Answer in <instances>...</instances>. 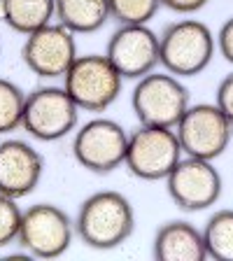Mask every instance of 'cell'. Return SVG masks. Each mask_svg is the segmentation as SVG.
Returning a JSON list of instances; mask_svg holds the SVG:
<instances>
[{
    "label": "cell",
    "instance_id": "1",
    "mask_svg": "<svg viewBox=\"0 0 233 261\" xmlns=\"http://www.w3.org/2000/svg\"><path fill=\"white\" fill-rule=\"evenodd\" d=\"M136 231V210L121 191L103 189L82 201L75 217V236L98 252L117 250Z\"/></svg>",
    "mask_w": 233,
    "mask_h": 261
},
{
    "label": "cell",
    "instance_id": "2",
    "mask_svg": "<svg viewBox=\"0 0 233 261\" xmlns=\"http://www.w3.org/2000/svg\"><path fill=\"white\" fill-rule=\"evenodd\" d=\"M215 51L217 38L198 19H179L159 33V63L179 80L201 75L212 63Z\"/></svg>",
    "mask_w": 233,
    "mask_h": 261
},
{
    "label": "cell",
    "instance_id": "3",
    "mask_svg": "<svg viewBox=\"0 0 233 261\" xmlns=\"http://www.w3.org/2000/svg\"><path fill=\"white\" fill-rule=\"evenodd\" d=\"M124 87V77L105 54H82L63 75V89L82 112L103 114L110 110Z\"/></svg>",
    "mask_w": 233,
    "mask_h": 261
},
{
    "label": "cell",
    "instance_id": "4",
    "mask_svg": "<svg viewBox=\"0 0 233 261\" xmlns=\"http://www.w3.org/2000/svg\"><path fill=\"white\" fill-rule=\"evenodd\" d=\"M191 96L182 80L170 72H149L140 77L131 93V108L140 126L175 128L189 110Z\"/></svg>",
    "mask_w": 233,
    "mask_h": 261
},
{
    "label": "cell",
    "instance_id": "5",
    "mask_svg": "<svg viewBox=\"0 0 233 261\" xmlns=\"http://www.w3.org/2000/svg\"><path fill=\"white\" fill-rule=\"evenodd\" d=\"M128 130L110 117H93L72 133V156L93 175H110L126 161Z\"/></svg>",
    "mask_w": 233,
    "mask_h": 261
},
{
    "label": "cell",
    "instance_id": "6",
    "mask_svg": "<svg viewBox=\"0 0 233 261\" xmlns=\"http://www.w3.org/2000/svg\"><path fill=\"white\" fill-rule=\"evenodd\" d=\"M75 219L54 203H35L23 210L16 245L35 259H59L70 250Z\"/></svg>",
    "mask_w": 233,
    "mask_h": 261
},
{
    "label": "cell",
    "instance_id": "7",
    "mask_svg": "<svg viewBox=\"0 0 233 261\" xmlns=\"http://www.w3.org/2000/svg\"><path fill=\"white\" fill-rule=\"evenodd\" d=\"M182 156L185 154H182L175 128L138 126L133 133H128L124 166L138 179L163 182Z\"/></svg>",
    "mask_w": 233,
    "mask_h": 261
},
{
    "label": "cell",
    "instance_id": "8",
    "mask_svg": "<svg viewBox=\"0 0 233 261\" xmlns=\"http://www.w3.org/2000/svg\"><path fill=\"white\" fill-rule=\"evenodd\" d=\"M80 112L63 87H38L26 93L21 128L40 142H56L75 133Z\"/></svg>",
    "mask_w": 233,
    "mask_h": 261
},
{
    "label": "cell",
    "instance_id": "9",
    "mask_svg": "<svg viewBox=\"0 0 233 261\" xmlns=\"http://www.w3.org/2000/svg\"><path fill=\"white\" fill-rule=\"evenodd\" d=\"M175 133L185 156L215 161L231 145L233 124L215 103H196L182 114Z\"/></svg>",
    "mask_w": 233,
    "mask_h": 261
},
{
    "label": "cell",
    "instance_id": "10",
    "mask_svg": "<svg viewBox=\"0 0 233 261\" xmlns=\"http://www.w3.org/2000/svg\"><path fill=\"white\" fill-rule=\"evenodd\" d=\"M170 201L182 212H203L217 205L224 194V179L215 161L182 156L166 179Z\"/></svg>",
    "mask_w": 233,
    "mask_h": 261
},
{
    "label": "cell",
    "instance_id": "11",
    "mask_svg": "<svg viewBox=\"0 0 233 261\" xmlns=\"http://www.w3.org/2000/svg\"><path fill=\"white\" fill-rule=\"evenodd\" d=\"M77 35L59 21L47 23L44 28L23 38L21 61L33 75L40 80H63L70 70L77 54Z\"/></svg>",
    "mask_w": 233,
    "mask_h": 261
},
{
    "label": "cell",
    "instance_id": "12",
    "mask_svg": "<svg viewBox=\"0 0 233 261\" xmlns=\"http://www.w3.org/2000/svg\"><path fill=\"white\" fill-rule=\"evenodd\" d=\"M105 56L124 80H140L159 68V33L149 23L119 26L110 35Z\"/></svg>",
    "mask_w": 233,
    "mask_h": 261
},
{
    "label": "cell",
    "instance_id": "13",
    "mask_svg": "<svg viewBox=\"0 0 233 261\" xmlns=\"http://www.w3.org/2000/svg\"><path fill=\"white\" fill-rule=\"evenodd\" d=\"M44 175L42 154L26 140L0 142V194L21 201L40 187Z\"/></svg>",
    "mask_w": 233,
    "mask_h": 261
},
{
    "label": "cell",
    "instance_id": "14",
    "mask_svg": "<svg viewBox=\"0 0 233 261\" xmlns=\"http://www.w3.org/2000/svg\"><path fill=\"white\" fill-rule=\"evenodd\" d=\"M152 254L159 261H205L203 231L187 219L163 222L154 233Z\"/></svg>",
    "mask_w": 233,
    "mask_h": 261
},
{
    "label": "cell",
    "instance_id": "15",
    "mask_svg": "<svg viewBox=\"0 0 233 261\" xmlns=\"http://www.w3.org/2000/svg\"><path fill=\"white\" fill-rule=\"evenodd\" d=\"M54 19L75 35H91L110 21L108 0H54Z\"/></svg>",
    "mask_w": 233,
    "mask_h": 261
},
{
    "label": "cell",
    "instance_id": "16",
    "mask_svg": "<svg viewBox=\"0 0 233 261\" xmlns=\"http://www.w3.org/2000/svg\"><path fill=\"white\" fill-rule=\"evenodd\" d=\"M3 3H5L3 23H7L23 38L51 23L56 14L54 0H3Z\"/></svg>",
    "mask_w": 233,
    "mask_h": 261
},
{
    "label": "cell",
    "instance_id": "17",
    "mask_svg": "<svg viewBox=\"0 0 233 261\" xmlns=\"http://www.w3.org/2000/svg\"><path fill=\"white\" fill-rule=\"evenodd\" d=\"M201 231L208 259L233 261V207L215 210Z\"/></svg>",
    "mask_w": 233,
    "mask_h": 261
},
{
    "label": "cell",
    "instance_id": "18",
    "mask_svg": "<svg viewBox=\"0 0 233 261\" xmlns=\"http://www.w3.org/2000/svg\"><path fill=\"white\" fill-rule=\"evenodd\" d=\"M26 93L12 80L0 77V136L14 133L23 124Z\"/></svg>",
    "mask_w": 233,
    "mask_h": 261
},
{
    "label": "cell",
    "instance_id": "19",
    "mask_svg": "<svg viewBox=\"0 0 233 261\" xmlns=\"http://www.w3.org/2000/svg\"><path fill=\"white\" fill-rule=\"evenodd\" d=\"M110 19L119 26H140L149 23L161 10V0H108Z\"/></svg>",
    "mask_w": 233,
    "mask_h": 261
},
{
    "label": "cell",
    "instance_id": "20",
    "mask_svg": "<svg viewBox=\"0 0 233 261\" xmlns=\"http://www.w3.org/2000/svg\"><path fill=\"white\" fill-rule=\"evenodd\" d=\"M21 217H23V210L19 205V201L0 194V247H7V245L16 243Z\"/></svg>",
    "mask_w": 233,
    "mask_h": 261
},
{
    "label": "cell",
    "instance_id": "21",
    "mask_svg": "<svg viewBox=\"0 0 233 261\" xmlns=\"http://www.w3.org/2000/svg\"><path fill=\"white\" fill-rule=\"evenodd\" d=\"M215 105L222 110L224 117H226V119L233 124V72H228V75L217 84Z\"/></svg>",
    "mask_w": 233,
    "mask_h": 261
},
{
    "label": "cell",
    "instance_id": "22",
    "mask_svg": "<svg viewBox=\"0 0 233 261\" xmlns=\"http://www.w3.org/2000/svg\"><path fill=\"white\" fill-rule=\"evenodd\" d=\"M215 38H217V51L224 56L226 63L233 65V16H228L222 23V28H219Z\"/></svg>",
    "mask_w": 233,
    "mask_h": 261
},
{
    "label": "cell",
    "instance_id": "23",
    "mask_svg": "<svg viewBox=\"0 0 233 261\" xmlns=\"http://www.w3.org/2000/svg\"><path fill=\"white\" fill-rule=\"evenodd\" d=\"M208 5H210V0H161V7L182 16H191L196 12L205 10Z\"/></svg>",
    "mask_w": 233,
    "mask_h": 261
}]
</instances>
